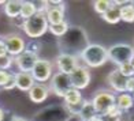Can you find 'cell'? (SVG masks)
<instances>
[{
  "instance_id": "obj_1",
  "label": "cell",
  "mask_w": 134,
  "mask_h": 121,
  "mask_svg": "<svg viewBox=\"0 0 134 121\" xmlns=\"http://www.w3.org/2000/svg\"><path fill=\"white\" fill-rule=\"evenodd\" d=\"M75 41L89 44L88 35L82 27H78V26L70 27L69 31L59 40V48L62 49V53H69V54H72V56H75L74 53H81L85 48L81 46L80 44H77Z\"/></svg>"
},
{
  "instance_id": "obj_2",
  "label": "cell",
  "mask_w": 134,
  "mask_h": 121,
  "mask_svg": "<svg viewBox=\"0 0 134 121\" xmlns=\"http://www.w3.org/2000/svg\"><path fill=\"white\" fill-rule=\"evenodd\" d=\"M82 61L88 65V67H101L108 61V53L107 48L99 44H89L85 49L80 53Z\"/></svg>"
},
{
  "instance_id": "obj_3",
  "label": "cell",
  "mask_w": 134,
  "mask_h": 121,
  "mask_svg": "<svg viewBox=\"0 0 134 121\" xmlns=\"http://www.w3.org/2000/svg\"><path fill=\"white\" fill-rule=\"evenodd\" d=\"M48 21L45 14H36L32 18L23 21L22 23V29L25 34L30 38H40L41 35H44L45 31L48 30Z\"/></svg>"
},
{
  "instance_id": "obj_4",
  "label": "cell",
  "mask_w": 134,
  "mask_h": 121,
  "mask_svg": "<svg viewBox=\"0 0 134 121\" xmlns=\"http://www.w3.org/2000/svg\"><path fill=\"white\" fill-rule=\"evenodd\" d=\"M108 60H111L118 67L125 63H131L134 60V48L127 44H115L107 49Z\"/></svg>"
},
{
  "instance_id": "obj_5",
  "label": "cell",
  "mask_w": 134,
  "mask_h": 121,
  "mask_svg": "<svg viewBox=\"0 0 134 121\" xmlns=\"http://www.w3.org/2000/svg\"><path fill=\"white\" fill-rule=\"evenodd\" d=\"M115 98H116V95H115L114 93L107 91V90H100V91H97L94 94L93 99L90 102H92L96 113L104 114L108 110V107L115 104Z\"/></svg>"
},
{
  "instance_id": "obj_6",
  "label": "cell",
  "mask_w": 134,
  "mask_h": 121,
  "mask_svg": "<svg viewBox=\"0 0 134 121\" xmlns=\"http://www.w3.org/2000/svg\"><path fill=\"white\" fill-rule=\"evenodd\" d=\"M70 88H72L71 86V80H70V75L67 74H62V72H58L51 78L49 82V90L55 94L63 98L66 95V93L69 91Z\"/></svg>"
},
{
  "instance_id": "obj_7",
  "label": "cell",
  "mask_w": 134,
  "mask_h": 121,
  "mask_svg": "<svg viewBox=\"0 0 134 121\" xmlns=\"http://www.w3.org/2000/svg\"><path fill=\"white\" fill-rule=\"evenodd\" d=\"M52 68H53V65H52V63L49 61V60L38 59L30 74H32L36 83H45L48 80H51Z\"/></svg>"
},
{
  "instance_id": "obj_8",
  "label": "cell",
  "mask_w": 134,
  "mask_h": 121,
  "mask_svg": "<svg viewBox=\"0 0 134 121\" xmlns=\"http://www.w3.org/2000/svg\"><path fill=\"white\" fill-rule=\"evenodd\" d=\"M70 80L72 88H77L81 91L82 88H86L88 84L90 83V71L88 69V67L78 65L70 74Z\"/></svg>"
},
{
  "instance_id": "obj_9",
  "label": "cell",
  "mask_w": 134,
  "mask_h": 121,
  "mask_svg": "<svg viewBox=\"0 0 134 121\" xmlns=\"http://www.w3.org/2000/svg\"><path fill=\"white\" fill-rule=\"evenodd\" d=\"M5 49H7V54H10L11 57H15L18 54H21L22 52H25V40L18 34H8L3 38Z\"/></svg>"
},
{
  "instance_id": "obj_10",
  "label": "cell",
  "mask_w": 134,
  "mask_h": 121,
  "mask_svg": "<svg viewBox=\"0 0 134 121\" xmlns=\"http://www.w3.org/2000/svg\"><path fill=\"white\" fill-rule=\"evenodd\" d=\"M48 25H58L64 22V3L63 2H48V10L45 12Z\"/></svg>"
},
{
  "instance_id": "obj_11",
  "label": "cell",
  "mask_w": 134,
  "mask_h": 121,
  "mask_svg": "<svg viewBox=\"0 0 134 121\" xmlns=\"http://www.w3.org/2000/svg\"><path fill=\"white\" fill-rule=\"evenodd\" d=\"M37 60H38V54H34V53L25 50L14 57V63L18 67V69H19V72H27V74H30L33 67L36 65V63H37Z\"/></svg>"
},
{
  "instance_id": "obj_12",
  "label": "cell",
  "mask_w": 134,
  "mask_h": 121,
  "mask_svg": "<svg viewBox=\"0 0 134 121\" xmlns=\"http://www.w3.org/2000/svg\"><path fill=\"white\" fill-rule=\"evenodd\" d=\"M56 67L59 72L70 75L78 67V59L77 56H72V54L69 53H60L56 57Z\"/></svg>"
},
{
  "instance_id": "obj_13",
  "label": "cell",
  "mask_w": 134,
  "mask_h": 121,
  "mask_svg": "<svg viewBox=\"0 0 134 121\" xmlns=\"http://www.w3.org/2000/svg\"><path fill=\"white\" fill-rule=\"evenodd\" d=\"M29 94V98L32 102L34 104H41V102H44L48 95H49V88L45 83H34V86L32 87L27 91Z\"/></svg>"
},
{
  "instance_id": "obj_14",
  "label": "cell",
  "mask_w": 134,
  "mask_h": 121,
  "mask_svg": "<svg viewBox=\"0 0 134 121\" xmlns=\"http://www.w3.org/2000/svg\"><path fill=\"white\" fill-rule=\"evenodd\" d=\"M126 82H127V78L122 75L118 71V68L109 72L108 83H109V86H111V88L114 90V91H116L119 94L126 93Z\"/></svg>"
},
{
  "instance_id": "obj_15",
  "label": "cell",
  "mask_w": 134,
  "mask_h": 121,
  "mask_svg": "<svg viewBox=\"0 0 134 121\" xmlns=\"http://www.w3.org/2000/svg\"><path fill=\"white\" fill-rule=\"evenodd\" d=\"M34 79L32 74L27 72H18L15 74V87L19 88L21 91H29L30 88L34 86Z\"/></svg>"
},
{
  "instance_id": "obj_16",
  "label": "cell",
  "mask_w": 134,
  "mask_h": 121,
  "mask_svg": "<svg viewBox=\"0 0 134 121\" xmlns=\"http://www.w3.org/2000/svg\"><path fill=\"white\" fill-rule=\"evenodd\" d=\"M22 3L19 0H10V2H5L4 4V14L7 15L11 19H16L21 15V8H22Z\"/></svg>"
},
{
  "instance_id": "obj_17",
  "label": "cell",
  "mask_w": 134,
  "mask_h": 121,
  "mask_svg": "<svg viewBox=\"0 0 134 121\" xmlns=\"http://www.w3.org/2000/svg\"><path fill=\"white\" fill-rule=\"evenodd\" d=\"M115 105L118 106V109L120 112H127L134 106V101H133V97L129 93H122L119 95H116L115 98Z\"/></svg>"
},
{
  "instance_id": "obj_18",
  "label": "cell",
  "mask_w": 134,
  "mask_h": 121,
  "mask_svg": "<svg viewBox=\"0 0 134 121\" xmlns=\"http://www.w3.org/2000/svg\"><path fill=\"white\" fill-rule=\"evenodd\" d=\"M111 3H112V2H111ZM101 16H103V19H104L107 23L115 25V23H118V22L120 21V7H118V5H115V4L112 3L111 7H109Z\"/></svg>"
},
{
  "instance_id": "obj_19",
  "label": "cell",
  "mask_w": 134,
  "mask_h": 121,
  "mask_svg": "<svg viewBox=\"0 0 134 121\" xmlns=\"http://www.w3.org/2000/svg\"><path fill=\"white\" fill-rule=\"evenodd\" d=\"M64 99V106H72V105H77L83 99V97L81 94L80 90L77 88H70L69 91L66 93V95L63 97Z\"/></svg>"
},
{
  "instance_id": "obj_20",
  "label": "cell",
  "mask_w": 134,
  "mask_h": 121,
  "mask_svg": "<svg viewBox=\"0 0 134 121\" xmlns=\"http://www.w3.org/2000/svg\"><path fill=\"white\" fill-rule=\"evenodd\" d=\"M120 21H125L127 23L134 22V5L131 2H127L120 7Z\"/></svg>"
},
{
  "instance_id": "obj_21",
  "label": "cell",
  "mask_w": 134,
  "mask_h": 121,
  "mask_svg": "<svg viewBox=\"0 0 134 121\" xmlns=\"http://www.w3.org/2000/svg\"><path fill=\"white\" fill-rule=\"evenodd\" d=\"M37 14V11H36L34 5H33V2H23L22 3V8H21V19L26 21L29 18H32L33 15Z\"/></svg>"
},
{
  "instance_id": "obj_22",
  "label": "cell",
  "mask_w": 134,
  "mask_h": 121,
  "mask_svg": "<svg viewBox=\"0 0 134 121\" xmlns=\"http://www.w3.org/2000/svg\"><path fill=\"white\" fill-rule=\"evenodd\" d=\"M69 29H70V26H69V23H67L66 21L62 22V23H58V25H49V26H48V30H49L53 35L60 37V38H62L63 35L69 31Z\"/></svg>"
},
{
  "instance_id": "obj_23",
  "label": "cell",
  "mask_w": 134,
  "mask_h": 121,
  "mask_svg": "<svg viewBox=\"0 0 134 121\" xmlns=\"http://www.w3.org/2000/svg\"><path fill=\"white\" fill-rule=\"evenodd\" d=\"M94 114H96V110H94V107H93V105H92V102L86 101V104L83 105L82 110L80 112V114H78V116L82 118V121H89V118H92Z\"/></svg>"
},
{
  "instance_id": "obj_24",
  "label": "cell",
  "mask_w": 134,
  "mask_h": 121,
  "mask_svg": "<svg viewBox=\"0 0 134 121\" xmlns=\"http://www.w3.org/2000/svg\"><path fill=\"white\" fill-rule=\"evenodd\" d=\"M111 4L112 3L108 2V0H97V2L93 3V8H94V11H96L97 14L103 15L109 7H111Z\"/></svg>"
},
{
  "instance_id": "obj_25",
  "label": "cell",
  "mask_w": 134,
  "mask_h": 121,
  "mask_svg": "<svg viewBox=\"0 0 134 121\" xmlns=\"http://www.w3.org/2000/svg\"><path fill=\"white\" fill-rule=\"evenodd\" d=\"M14 63V57H11L10 54L0 57V71H7L11 68V65Z\"/></svg>"
},
{
  "instance_id": "obj_26",
  "label": "cell",
  "mask_w": 134,
  "mask_h": 121,
  "mask_svg": "<svg viewBox=\"0 0 134 121\" xmlns=\"http://www.w3.org/2000/svg\"><path fill=\"white\" fill-rule=\"evenodd\" d=\"M118 71H119L123 76H126V78L134 76V69H133L131 63H125V64L119 65V67H118Z\"/></svg>"
},
{
  "instance_id": "obj_27",
  "label": "cell",
  "mask_w": 134,
  "mask_h": 121,
  "mask_svg": "<svg viewBox=\"0 0 134 121\" xmlns=\"http://www.w3.org/2000/svg\"><path fill=\"white\" fill-rule=\"evenodd\" d=\"M41 48H42V44H41L40 41H32L30 44L26 45L25 50L26 52H30V53H34V54H38L40 50H41Z\"/></svg>"
},
{
  "instance_id": "obj_28",
  "label": "cell",
  "mask_w": 134,
  "mask_h": 121,
  "mask_svg": "<svg viewBox=\"0 0 134 121\" xmlns=\"http://www.w3.org/2000/svg\"><path fill=\"white\" fill-rule=\"evenodd\" d=\"M33 5L38 14H45L48 10V2H33Z\"/></svg>"
},
{
  "instance_id": "obj_29",
  "label": "cell",
  "mask_w": 134,
  "mask_h": 121,
  "mask_svg": "<svg viewBox=\"0 0 134 121\" xmlns=\"http://www.w3.org/2000/svg\"><path fill=\"white\" fill-rule=\"evenodd\" d=\"M122 113H123V112H120L119 109H118V106L114 104L112 106L108 107V110L103 114V116H116V117H122Z\"/></svg>"
},
{
  "instance_id": "obj_30",
  "label": "cell",
  "mask_w": 134,
  "mask_h": 121,
  "mask_svg": "<svg viewBox=\"0 0 134 121\" xmlns=\"http://www.w3.org/2000/svg\"><path fill=\"white\" fill-rule=\"evenodd\" d=\"M11 72L8 71H0V87H3L7 84V82L11 79Z\"/></svg>"
},
{
  "instance_id": "obj_31",
  "label": "cell",
  "mask_w": 134,
  "mask_h": 121,
  "mask_svg": "<svg viewBox=\"0 0 134 121\" xmlns=\"http://www.w3.org/2000/svg\"><path fill=\"white\" fill-rule=\"evenodd\" d=\"M126 93L133 94L134 93V76L127 78V82H126Z\"/></svg>"
},
{
  "instance_id": "obj_32",
  "label": "cell",
  "mask_w": 134,
  "mask_h": 121,
  "mask_svg": "<svg viewBox=\"0 0 134 121\" xmlns=\"http://www.w3.org/2000/svg\"><path fill=\"white\" fill-rule=\"evenodd\" d=\"M15 87V75L13 74V75H11V79L7 82V84H5V86H3L2 88L3 90H5V91H10V90H13Z\"/></svg>"
},
{
  "instance_id": "obj_33",
  "label": "cell",
  "mask_w": 134,
  "mask_h": 121,
  "mask_svg": "<svg viewBox=\"0 0 134 121\" xmlns=\"http://www.w3.org/2000/svg\"><path fill=\"white\" fill-rule=\"evenodd\" d=\"M5 54H7V49H5V45H4L3 38H0V57L5 56Z\"/></svg>"
},
{
  "instance_id": "obj_34",
  "label": "cell",
  "mask_w": 134,
  "mask_h": 121,
  "mask_svg": "<svg viewBox=\"0 0 134 121\" xmlns=\"http://www.w3.org/2000/svg\"><path fill=\"white\" fill-rule=\"evenodd\" d=\"M103 121H122V117H116V116H103Z\"/></svg>"
},
{
  "instance_id": "obj_35",
  "label": "cell",
  "mask_w": 134,
  "mask_h": 121,
  "mask_svg": "<svg viewBox=\"0 0 134 121\" xmlns=\"http://www.w3.org/2000/svg\"><path fill=\"white\" fill-rule=\"evenodd\" d=\"M89 121H103V114H99L96 113L92 118H89Z\"/></svg>"
},
{
  "instance_id": "obj_36",
  "label": "cell",
  "mask_w": 134,
  "mask_h": 121,
  "mask_svg": "<svg viewBox=\"0 0 134 121\" xmlns=\"http://www.w3.org/2000/svg\"><path fill=\"white\" fill-rule=\"evenodd\" d=\"M64 121H82V118L80 116H70V117H67Z\"/></svg>"
},
{
  "instance_id": "obj_37",
  "label": "cell",
  "mask_w": 134,
  "mask_h": 121,
  "mask_svg": "<svg viewBox=\"0 0 134 121\" xmlns=\"http://www.w3.org/2000/svg\"><path fill=\"white\" fill-rule=\"evenodd\" d=\"M11 121H27L26 118H23V117H18V116H15V117H13V120Z\"/></svg>"
},
{
  "instance_id": "obj_38",
  "label": "cell",
  "mask_w": 134,
  "mask_h": 121,
  "mask_svg": "<svg viewBox=\"0 0 134 121\" xmlns=\"http://www.w3.org/2000/svg\"><path fill=\"white\" fill-rule=\"evenodd\" d=\"M0 121H4V110L0 107Z\"/></svg>"
},
{
  "instance_id": "obj_39",
  "label": "cell",
  "mask_w": 134,
  "mask_h": 121,
  "mask_svg": "<svg viewBox=\"0 0 134 121\" xmlns=\"http://www.w3.org/2000/svg\"><path fill=\"white\" fill-rule=\"evenodd\" d=\"M0 4H3V5H4V4H5V2H3V0H0Z\"/></svg>"
},
{
  "instance_id": "obj_40",
  "label": "cell",
  "mask_w": 134,
  "mask_h": 121,
  "mask_svg": "<svg viewBox=\"0 0 134 121\" xmlns=\"http://www.w3.org/2000/svg\"><path fill=\"white\" fill-rule=\"evenodd\" d=\"M131 65H133V69H134V60H133V61H131Z\"/></svg>"
},
{
  "instance_id": "obj_41",
  "label": "cell",
  "mask_w": 134,
  "mask_h": 121,
  "mask_svg": "<svg viewBox=\"0 0 134 121\" xmlns=\"http://www.w3.org/2000/svg\"><path fill=\"white\" fill-rule=\"evenodd\" d=\"M131 97H133V101H134V93H133V94H131Z\"/></svg>"
},
{
  "instance_id": "obj_42",
  "label": "cell",
  "mask_w": 134,
  "mask_h": 121,
  "mask_svg": "<svg viewBox=\"0 0 134 121\" xmlns=\"http://www.w3.org/2000/svg\"><path fill=\"white\" fill-rule=\"evenodd\" d=\"M131 4H133V5H134V2H131Z\"/></svg>"
}]
</instances>
